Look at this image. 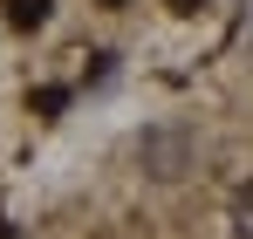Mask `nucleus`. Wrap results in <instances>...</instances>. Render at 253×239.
Listing matches in <instances>:
<instances>
[{
  "instance_id": "423d86ee",
  "label": "nucleus",
  "mask_w": 253,
  "mask_h": 239,
  "mask_svg": "<svg viewBox=\"0 0 253 239\" xmlns=\"http://www.w3.org/2000/svg\"><path fill=\"white\" fill-rule=\"evenodd\" d=\"M103 7H124V0H103Z\"/></svg>"
},
{
  "instance_id": "f257e3e1",
  "label": "nucleus",
  "mask_w": 253,
  "mask_h": 239,
  "mask_svg": "<svg viewBox=\"0 0 253 239\" xmlns=\"http://www.w3.org/2000/svg\"><path fill=\"white\" fill-rule=\"evenodd\" d=\"M137 164H144V178L178 185V178L192 171V130H185V123H151V130L137 137Z\"/></svg>"
},
{
  "instance_id": "20e7f679",
  "label": "nucleus",
  "mask_w": 253,
  "mask_h": 239,
  "mask_svg": "<svg viewBox=\"0 0 253 239\" xmlns=\"http://www.w3.org/2000/svg\"><path fill=\"white\" fill-rule=\"evenodd\" d=\"M62 103H69V89H42V96H35V117H55Z\"/></svg>"
},
{
  "instance_id": "f03ea898",
  "label": "nucleus",
  "mask_w": 253,
  "mask_h": 239,
  "mask_svg": "<svg viewBox=\"0 0 253 239\" xmlns=\"http://www.w3.org/2000/svg\"><path fill=\"white\" fill-rule=\"evenodd\" d=\"M48 14H55V0H7V28H21V35L48 28Z\"/></svg>"
},
{
  "instance_id": "39448f33",
  "label": "nucleus",
  "mask_w": 253,
  "mask_h": 239,
  "mask_svg": "<svg viewBox=\"0 0 253 239\" xmlns=\"http://www.w3.org/2000/svg\"><path fill=\"white\" fill-rule=\"evenodd\" d=\"M171 14H199V7H206V0H165Z\"/></svg>"
},
{
  "instance_id": "7ed1b4c3",
  "label": "nucleus",
  "mask_w": 253,
  "mask_h": 239,
  "mask_svg": "<svg viewBox=\"0 0 253 239\" xmlns=\"http://www.w3.org/2000/svg\"><path fill=\"white\" fill-rule=\"evenodd\" d=\"M233 226H240V239H253V185L233 199Z\"/></svg>"
}]
</instances>
